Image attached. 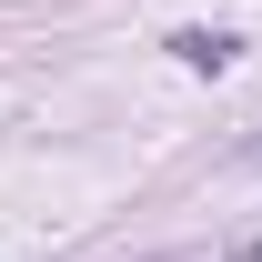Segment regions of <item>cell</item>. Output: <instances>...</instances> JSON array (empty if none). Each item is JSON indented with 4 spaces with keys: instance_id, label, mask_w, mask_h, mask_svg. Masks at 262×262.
Wrapping results in <instances>:
<instances>
[{
    "instance_id": "obj_1",
    "label": "cell",
    "mask_w": 262,
    "mask_h": 262,
    "mask_svg": "<svg viewBox=\"0 0 262 262\" xmlns=\"http://www.w3.org/2000/svg\"><path fill=\"white\" fill-rule=\"evenodd\" d=\"M232 51H242L232 31H171V61L182 71H232Z\"/></svg>"
},
{
    "instance_id": "obj_2",
    "label": "cell",
    "mask_w": 262,
    "mask_h": 262,
    "mask_svg": "<svg viewBox=\"0 0 262 262\" xmlns=\"http://www.w3.org/2000/svg\"><path fill=\"white\" fill-rule=\"evenodd\" d=\"M232 162H242V171H262V131H252V141H242V151H232Z\"/></svg>"
}]
</instances>
